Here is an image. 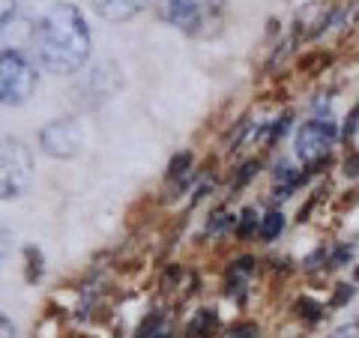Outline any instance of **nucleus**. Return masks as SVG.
Instances as JSON below:
<instances>
[{
  "mask_svg": "<svg viewBox=\"0 0 359 338\" xmlns=\"http://www.w3.org/2000/svg\"><path fill=\"white\" fill-rule=\"evenodd\" d=\"M159 4H162V15L171 25L195 33L219 18L224 0H159Z\"/></svg>",
  "mask_w": 359,
  "mask_h": 338,
  "instance_id": "obj_4",
  "label": "nucleus"
},
{
  "mask_svg": "<svg viewBox=\"0 0 359 338\" xmlns=\"http://www.w3.org/2000/svg\"><path fill=\"white\" fill-rule=\"evenodd\" d=\"M297 311L302 314V318H309V320H318V318H323V309H320L314 299H309V297H302V299L297 302Z\"/></svg>",
  "mask_w": 359,
  "mask_h": 338,
  "instance_id": "obj_11",
  "label": "nucleus"
},
{
  "mask_svg": "<svg viewBox=\"0 0 359 338\" xmlns=\"http://www.w3.org/2000/svg\"><path fill=\"white\" fill-rule=\"evenodd\" d=\"M33 48L45 69L57 75H72L81 69L90 58V27L81 9L72 4H54L45 9L33 27Z\"/></svg>",
  "mask_w": 359,
  "mask_h": 338,
  "instance_id": "obj_1",
  "label": "nucleus"
},
{
  "mask_svg": "<svg viewBox=\"0 0 359 338\" xmlns=\"http://www.w3.org/2000/svg\"><path fill=\"white\" fill-rule=\"evenodd\" d=\"M0 102H4V99H0Z\"/></svg>",
  "mask_w": 359,
  "mask_h": 338,
  "instance_id": "obj_26",
  "label": "nucleus"
},
{
  "mask_svg": "<svg viewBox=\"0 0 359 338\" xmlns=\"http://www.w3.org/2000/svg\"><path fill=\"white\" fill-rule=\"evenodd\" d=\"M0 338H15V330H13V323H9L4 314H0Z\"/></svg>",
  "mask_w": 359,
  "mask_h": 338,
  "instance_id": "obj_21",
  "label": "nucleus"
},
{
  "mask_svg": "<svg viewBox=\"0 0 359 338\" xmlns=\"http://www.w3.org/2000/svg\"><path fill=\"white\" fill-rule=\"evenodd\" d=\"M192 165V153H180L174 156V162L171 168H168V177H180V174H186V168Z\"/></svg>",
  "mask_w": 359,
  "mask_h": 338,
  "instance_id": "obj_12",
  "label": "nucleus"
},
{
  "mask_svg": "<svg viewBox=\"0 0 359 338\" xmlns=\"http://www.w3.org/2000/svg\"><path fill=\"white\" fill-rule=\"evenodd\" d=\"M9 249H13V234H9L6 228H0V261L9 255Z\"/></svg>",
  "mask_w": 359,
  "mask_h": 338,
  "instance_id": "obj_18",
  "label": "nucleus"
},
{
  "mask_svg": "<svg viewBox=\"0 0 359 338\" xmlns=\"http://www.w3.org/2000/svg\"><path fill=\"white\" fill-rule=\"evenodd\" d=\"M249 273H255V257H240L231 269V276H249Z\"/></svg>",
  "mask_w": 359,
  "mask_h": 338,
  "instance_id": "obj_15",
  "label": "nucleus"
},
{
  "mask_svg": "<svg viewBox=\"0 0 359 338\" xmlns=\"http://www.w3.org/2000/svg\"><path fill=\"white\" fill-rule=\"evenodd\" d=\"M351 297H353V288L339 285V288H335V297H332V306L339 309V306H344V302H351Z\"/></svg>",
  "mask_w": 359,
  "mask_h": 338,
  "instance_id": "obj_16",
  "label": "nucleus"
},
{
  "mask_svg": "<svg viewBox=\"0 0 359 338\" xmlns=\"http://www.w3.org/2000/svg\"><path fill=\"white\" fill-rule=\"evenodd\" d=\"M13 15H15V0H0V30L9 25Z\"/></svg>",
  "mask_w": 359,
  "mask_h": 338,
  "instance_id": "obj_14",
  "label": "nucleus"
},
{
  "mask_svg": "<svg viewBox=\"0 0 359 338\" xmlns=\"http://www.w3.org/2000/svg\"><path fill=\"white\" fill-rule=\"evenodd\" d=\"M282 228H285V216L278 210H273V212H266V216L261 219V236L269 243V240H276L278 234H282Z\"/></svg>",
  "mask_w": 359,
  "mask_h": 338,
  "instance_id": "obj_9",
  "label": "nucleus"
},
{
  "mask_svg": "<svg viewBox=\"0 0 359 338\" xmlns=\"http://www.w3.org/2000/svg\"><path fill=\"white\" fill-rule=\"evenodd\" d=\"M347 257H351V249H339V255H335L332 264H341V261H347Z\"/></svg>",
  "mask_w": 359,
  "mask_h": 338,
  "instance_id": "obj_24",
  "label": "nucleus"
},
{
  "mask_svg": "<svg viewBox=\"0 0 359 338\" xmlns=\"http://www.w3.org/2000/svg\"><path fill=\"white\" fill-rule=\"evenodd\" d=\"M25 257H27V281H39V276H42V255L33 249V245H27Z\"/></svg>",
  "mask_w": 359,
  "mask_h": 338,
  "instance_id": "obj_10",
  "label": "nucleus"
},
{
  "mask_svg": "<svg viewBox=\"0 0 359 338\" xmlns=\"http://www.w3.org/2000/svg\"><path fill=\"white\" fill-rule=\"evenodd\" d=\"M36 90V69L21 51H0V99L21 105Z\"/></svg>",
  "mask_w": 359,
  "mask_h": 338,
  "instance_id": "obj_2",
  "label": "nucleus"
},
{
  "mask_svg": "<svg viewBox=\"0 0 359 338\" xmlns=\"http://www.w3.org/2000/svg\"><path fill=\"white\" fill-rule=\"evenodd\" d=\"M344 171L351 174V177H356V174H359V156H347V162H344Z\"/></svg>",
  "mask_w": 359,
  "mask_h": 338,
  "instance_id": "obj_22",
  "label": "nucleus"
},
{
  "mask_svg": "<svg viewBox=\"0 0 359 338\" xmlns=\"http://www.w3.org/2000/svg\"><path fill=\"white\" fill-rule=\"evenodd\" d=\"M255 228H257V216H255V210H245V212H243V219H240V228H237V234H240L243 240H245V236H249Z\"/></svg>",
  "mask_w": 359,
  "mask_h": 338,
  "instance_id": "obj_13",
  "label": "nucleus"
},
{
  "mask_svg": "<svg viewBox=\"0 0 359 338\" xmlns=\"http://www.w3.org/2000/svg\"><path fill=\"white\" fill-rule=\"evenodd\" d=\"M332 338H359V320H356V323H351V326H344V330H339Z\"/></svg>",
  "mask_w": 359,
  "mask_h": 338,
  "instance_id": "obj_19",
  "label": "nucleus"
},
{
  "mask_svg": "<svg viewBox=\"0 0 359 338\" xmlns=\"http://www.w3.org/2000/svg\"><path fill=\"white\" fill-rule=\"evenodd\" d=\"M30 183V153L21 141H0V201L25 195Z\"/></svg>",
  "mask_w": 359,
  "mask_h": 338,
  "instance_id": "obj_3",
  "label": "nucleus"
},
{
  "mask_svg": "<svg viewBox=\"0 0 359 338\" xmlns=\"http://www.w3.org/2000/svg\"><path fill=\"white\" fill-rule=\"evenodd\" d=\"M255 335H257V330L252 323H243V326H237V330L228 332V338H255Z\"/></svg>",
  "mask_w": 359,
  "mask_h": 338,
  "instance_id": "obj_17",
  "label": "nucleus"
},
{
  "mask_svg": "<svg viewBox=\"0 0 359 338\" xmlns=\"http://www.w3.org/2000/svg\"><path fill=\"white\" fill-rule=\"evenodd\" d=\"M255 171H257V162H245V165H243V174L237 177V186H243L249 177H255Z\"/></svg>",
  "mask_w": 359,
  "mask_h": 338,
  "instance_id": "obj_20",
  "label": "nucleus"
},
{
  "mask_svg": "<svg viewBox=\"0 0 359 338\" xmlns=\"http://www.w3.org/2000/svg\"><path fill=\"white\" fill-rule=\"evenodd\" d=\"M144 0H93L96 13L102 18H114V21H123L129 18L132 13H138Z\"/></svg>",
  "mask_w": 359,
  "mask_h": 338,
  "instance_id": "obj_7",
  "label": "nucleus"
},
{
  "mask_svg": "<svg viewBox=\"0 0 359 338\" xmlns=\"http://www.w3.org/2000/svg\"><path fill=\"white\" fill-rule=\"evenodd\" d=\"M356 120H359V108H356L353 114H351V120H347V129H344L347 135H353V129H356Z\"/></svg>",
  "mask_w": 359,
  "mask_h": 338,
  "instance_id": "obj_23",
  "label": "nucleus"
},
{
  "mask_svg": "<svg viewBox=\"0 0 359 338\" xmlns=\"http://www.w3.org/2000/svg\"><path fill=\"white\" fill-rule=\"evenodd\" d=\"M39 147L51 159H72L81 150V129L75 120H54L39 132Z\"/></svg>",
  "mask_w": 359,
  "mask_h": 338,
  "instance_id": "obj_5",
  "label": "nucleus"
},
{
  "mask_svg": "<svg viewBox=\"0 0 359 338\" xmlns=\"http://www.w3.org/2000/svg\"><path fill=\"white\" fill-rule=\"evenodd\" d=\"M356 278H359V269H356Z\"/></svg>",
  "mask_w": 359,
  "mask_h": 338,
  "instance_id": "obj_25",
  "label": "nucleus"
},
{
  "mask_svg": "<svg viewBox=\"0 0 359 338\" xmlns=\"http://www.w3.org/2000/svg\"><path fill=\"white\" fill-rule=\"evenodd\" d=\"M335 138V126L330 120H311V123H302L299 132H297V156L302 162H320L327 156L330 144Z\"/></svg>",
  "mask_w": 359,
  "mask_h": 338,
  "instance_id": "obj_6",
  "label": "nucleus"
},
{
  "mask_svg": "<svg viewBox=\"0 0 359 338\" xmlns=\"http://www.w3.org/2000/svg\"><path fill=\"white\" fill-rule=\"evenodd\" d=\"M219 326V318L212 311H198L195 320L189 323V338H207Z\"/></svg>",
  "mask_w": 359,
  "mask_h": 338,
  "instance_id": "obj_8",
  "label": "nucleus"
}]
</instances>
